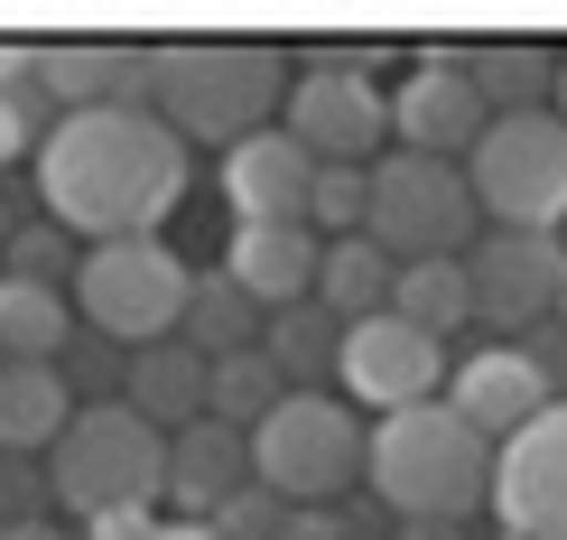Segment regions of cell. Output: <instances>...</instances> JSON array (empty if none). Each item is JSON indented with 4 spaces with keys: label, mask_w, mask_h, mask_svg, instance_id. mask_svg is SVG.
Segmentation results:
<instances>
[{
    "label": "cell",
    "mask_w": 567,
    "mask_h": 540,
    "mask_svg": "<svg viewBox=\"0 0 567 540\" xmlns=\"http://www.w3.org/2000/svg\"><path fill=\"white\" fill-rule=\"evenodd\" d=\"M0 364H10V355H0Z\"/></svg>",
    "instance_id": "obj_35"
},
{
    "label": "cell",
    "mask_w": 567,
    "mask_h": 540,
    "mask_svg": "<svg viewBox=\"0 0 567 540\" xmlns=\"http://www.w3.org/2000/svg\"><path fill=\"white\" fill-rule=\"evenodd\" d=\"M158 540H224L215 522H158Z\"/></svg>",
    "instance_id": "obj_32"
},
{
    "label": "cell",
    "mask_w": 567,
    "mask_h": 540,
    "mask_svg": "<svg viewBox=\"0 0 567 540\" xmlns=\"http://www.w3.org/2000/svg\"><path fill=\"white\" fill-rule=\"evenodd\" d=\"M307 224L317 233H363L372 224V169H317V205H307Z\"/></svg>",
    "instance_id": "obj_27"
},
{
    "label": "cell",
    "mask_w": 567,
    "mask_h": 540,
    "mask_svg": "<svg viewBox=\"0 0 567 540\" xmlns=\"http://www.w3.org/2000/svg\"><path fill=\"white\" fill-rule=\"evenodd\" d=\"M503 540H512V531H503Z\"/></svg>",
    "instance_id": "obj_36"
},
{
    "label": "cell",
    "mask_w": 567,
    "mask_h": 540,
    "mask_svg": "<svg viewBox=\"0 0 567 540\" xmlns=\"http://www.w3.org/2000/svg\"><path fill=\"white\" fill-rule=\"evenodd\" d=\"M353 466H372V438L353 429V410L326 401V391H289V401L251 429V476H261V495H279V503H336L353 485Z\"/></svg>",
    "instance_id": "obj_5"
},
{
    "label": "cell",
    "mask_w": 567,
    "mask_h": 540,
    "mask_svg": "<svg viewBox=\"0 0 567 540\" xmlns=\"http://www.w3.org/2000/svg\"><path fill=\"white\" fill-rule=\"evenodd\" d=\"M558 122H567V65H558Z\"/></svg>",
    "instance_id": "obj_34"
},
{
    "label": "cell",
    "mask_w": 567,
    "mask_h": 540,
    "mask_svg": "<svg viewBox=\"0 0 567 540\" xmlns=\"http://www.w3.org/2000/svg\"><path fill=\"white\" fill-rule=\"evenodd\" d=\"M493 512L512 540H567V401L493 457Z\"/></svg>",
    "instance_id": "obj_11"
},
{
    "label": "cell",
    "mask_w": 567,
    "mask_h": 540,
    "mask_svg": "<svg viewBox=\"0 0 567 540\" xmlns=\"http://www.w3.org/2000/svg\"><path fill=\"white\" fill-rule=\"evenodd\" d=\"M465 271H475V317L493 326H530L539 308H567V252L549 233H493Z\"/></svg>",
    "instance_id": "obj_12"
},
{
    "label": "cell",
    "mask_w": 567,
    "mask_h": 540,
    "mask_svg": "<svg viewBox=\"0 0 567 540\" xmlns=\"http://www.w3.org/2000/svg\"><path fill=\"white\" fill-rule=\"evenodd\" d=\"M279 131H289L317 169H363L372 140L391 131V103L363 84V65H336V75H298L289 84V122Z\"/></svg>",
    "instance_id": "obj_10"
},
{
    "label": "cell",
    "mask_w": 567,
    "mask_h": 540,
    "mask_svg": "<svg viewBox=\"0 0 567 540\" xmlns=\"http://www.w3.org/2000/svg\"><path fill=\"white\" fill-rule=\"evenodd\" d=\"M391 289H400V262L372 243V233H344V243H326V279H317V298H326L344 326L382 317V308H391Z\"/></svg>",
    "instance_id": "obj_22"
},
{
    "label": "cell",
    "mask_w": 567,
    "mask_h": 540,
    "mask_svg": "<svg viewBox=\"0 0 567 540\" xmlns=\"http://www.w3.org/2000/svg\"><path fill=\"white\" fill-rule=\"evenodd\" d=\"M465 186L475 205L503 215V233H549L567 224V122L558 112H512L475 140L465 159Z\"/></svg>",
    "instance_id": "obj_7"
},
{
    "label": "cell",
    "mask_w": 567,
    "mask_h": 540,
    "mask_svg": "<svg viewBox=\"0 0 567 540\" xmlns=\"http://www.w3.org/2000/svg\"><path fill=\"white\" fill-rule=\"evenodd\" d=\"M38 140V122H29V93H0V169H10L19 150Z\"/></svg>",
    "instance_id": "obj_29"
},
{
    "label": "cell",
    "mask_w": 567,
    "mask_h": 540,
    "mask_svg": "<svg viewBox=\"0 0 567 540\" xmlns=\"http://www.w3.org/2000/svg\"><path fill=\"white\" fill-rule=\"evenodd\" d=\"M38 186L47 215L93 243H140L168 205L186 196V140L140 103H103V112H56L38 150Z\"/></svg>",
    "instance_id": "obj_1"
},
{
    "label": "cell",
    "mask_w": 567,
    "mask_h": 540,
    "mask_svg": "<svg viewBox=\"0 0 567 540\" xmlns=\"http://www.w3.org/2000/svg\"><path fill=\"white\" fill-rule=\"evenodd\" d=\"M437 364H446V345L437 336H419L410 317H363V326H344V355H336V373H344V391L363 410H419V401H437Z\"/></svg>",
    "instance_id": "obj_9"
},
{
    "label": "cell",
    "mask_w": 567,
    "mask_h": 540,
    "mask_svg": "<svg viewBox=\"0 0 567 540\" xmlns=\"http://www.w3.org/2000/svg\"><path fill=\"white\" fill-rule=\"evenodd\" d=\"M0 540H65L56 522H19V531H0Z\"/></svg>",
    "instance_id": "obj_33"
},
{
    "label": "cell",
    "mask_w": 567,
    "mask_h": 540,
    "mask_svg": "<svg viewBox=\"0 0 567 540\" xmlns=\"http://www.w3.org/2000/svg\"><path fill=\"white\" fill-rule=\"evenodd\" d=\"M493 438L475 419H456V401H419L391 410L372 429V495H382L400 522H465L475 503H493Z\"/></svg>",
    "instance_id": "obj_3"
},
{
    "label": "cell",
    "mask_w": 567,
    "mask_h": 540,
    "mask_svg": "<svg viewBox=\"0 0 567 540\" xmlns=\"http://www.w3.org/2000/svg\"><path fill=\"white\" fill-rule=\"evenodd\" d=\"M93 540H158V512L150 503H131V512H103V522H84Z\"/></svg>",
    "instance_id": "obj_30"
},
{
    "label": "cell",
    "mask_w": 567,
    "mask_h": 540,
    "mask_svg": "<svg viewBox=\"0 0 567 540\" xmlns=\"http://www.w3.org/2000/svg\"><path fill=\"white\" fill-rule=\"evenodd\" d=\"M289 401V391H279V364L261 355V345H251V355H233V364H215V419L233 429V419H243V429H261V419Z\"/></svg>",
    "instance_id": "obj_26"
},
{
    "label": "cell",
    "mask_w": 567,
    "mask_h": 540,
    "mask_svg": "<svg viewBox=\"0 0 567 540\" xmlns=\"http://www.w3.org/2000/svg\"><path fill=\"white\" fill-rule=\"evenodd\" d=\"M65 429H75V401H65V373H56V364H0V457L56 448Z\"/></svg>",
    "instance_id": "obj_20"
},
{
    "label": "cell",
    "mask_w": 567,
    "mask_h": 540,
    "mask_svg": "<svg viewBox=\"0 0 567 540\" xmlns=\"http://www.w3.org/2000/svg\"><path fill=\"white\" fill-rule=\"evenodd\" d=\"M224 205L243 224H307V205H317V159H307L289 131L243 140V150L224 159Z\"/></svg>",
    "instance_id": "obj_16"
},
{
    "label": "cell",
    "mask_w": 567,
    "mask_h": 540,
    "mask_svg": "<svg viewBox=\"0 0 567 540\" xmlns=\"http://www.w3.org/2000/svg\"><path fill=\"white\" fill-rule=\"evenodd\" d=\"M251 429H224V419H196V429L168 438V503H186V522H215L233 495H251Z\"/></svg>",
    "instance_id": "obj_18"
},
{
    "label": "cell",
    "mask_w": 567,
    "mask_h": 540,
    "mask_svg": "<svg viewBox=\"0 0 567 540\" xmlns=\"http://www.w3.org/2000/svg\"><path fill=\"white\" fill-rule=\"evenodd\" d=\"M465 224H475V186H465L446 159H419V150H391L372 169V243L391 262H456Z\"/></svg>",
    "instance_id": "obj_8"
},
{
    "label": "cell",
    "mask_w": 567,
    "mask_h": 540,
    "mask_svg": "<svg viewBox=\"0 0 567 540\" xmlns=\"http://www.w3.org/2000/svg\"><path fill=\"white\" fill-rule=\"evenodd\" d=\"M391 317H410L419 336H456L475 317V271L465 262H400V289H391Z\"/></svg>",
    "instance_id": "obj_23"
},
{
    "label": "cell",
    "mask_w": 567,
    "mask_h": 540,
    "mask_svg": "<svg viewBox=\"0 0 567 540\" xmlns=\"http://www.w3.org/2000/svg\"><path fill=\"white\" fill-rule=\"evenodd\" d=\"M261 355H270L279 373H317V364H336V355H344V336H326V317H317V308H279V326H270Z\"/></svg>",
    "instance_id": "obj_28"
},
{
    "label": "cell",
    "mask_w": 567,
    "mask_h": 540,
    "mask_svg": "<svg viewBox=\"0 0 567 540\" xmlns=\"http://www.w3.org/2000/svg\"><path fill=\"white\" fill-rule=\"evenodd\" d=\"M251 317H261V298L233 289L224 271H205L196 298H186V345H196V355H215V364H233V355H251Z\"/></svg>",
    "instance_id": "obj_25"
},
{
    "label": "cell",
    "mask_w": 567,
    "mask_h": 540,
    "mask_svg": "<svg viewBox=\"0 0 567 540\" xmlns=\"http://www.w3.org/2000/svg\"><path fill=\"white\" fill-rule=\"evenodd\" d=\"M131 410L150 419H177V429H196V419H215V355H196V345H150V355L131 364Z\"/></svg>",
    "instance_id": "obj_19"
},
{
    "label": "cell",
    "mask_w": 567,
    "mask_h": 540,
    "mask_svg": "<svg viewBox=\"0 0 567 540\" xmlns=\"http://www.w3.org/2000/svg\"><path fill=\"white\" fill-rule=\"evenodd\" d=\"M446 401H456V419H475L493 448H512L530 419L558 410V401H549V364L522 355V345H484V355L456 373V391H446Z\"/></svg>",
    "instance_id": "obj_14"
},
{
    "label": "cell",
    "mask_w": 567,
    "mask_h": 540,
    "mask_svg": "<svg viewBox=\"0 0 567 540\" xmlns=\"http://www.w3.org/2000/svg\"><path fill=\"white\" fill-rule=\"evenodd\" d=\"M186 298H196V271H186L158 233H140V243H93L84 271H75V308L103 326V336L140 345V355H150L168 326H186Z\"/></svg>",
    "instance_id": "obj_6"
},
{
    "label": "cell",
    "mask_w": 567,
    "mask_h": 540,
    "mask_svg": "<svg viewBox=\"0 0 567 540\" xmlns=\"http://www.w3.org/2000/svg\"><path fill=\"white\" fill-rule=\"evenodd\" d=\"M465 75H475V93H484L493 122H512V112H539V93L558 84V57H549L539 38H493V47L465 57Z\"/></svg>",
    "instance_id": "obj_21"
},
{
    "label": "cell",
    "mask_w": 567,
    "mask_h": 540,
    "mask_svg": "<svg viewBox=\"0 0 567 540\" xmlns=\"http://www.w3.org/2000/svg\"><path fill=\"white\" fill-rule=\"evenodd\" d=\"M391 131H400V150H419V159H475V140L493 131V112H484V93L465 65H419L410 84L391 93Z\"/></svg>",
    "instance_id": "obj_13"
},
{
    "label": "cell",
    "mask_w": 567,
    "mask_h": 540,
    "mask_svg": "<svg viewBox=\"0 0 567 540\" xmlns=\"http://www.w3.org/2000/svg\"><path fill=\"white\" fill-rule=\"evenodd\" d=\"M279 103V47L261 38H168L150 47V112L177 140H215L233 159L243 140H261Z\"/></svg>",
    "instance_id": "obj_2"
},
{
    "label": "cell",
    "mask_w": 567,
    "mask_h": 540,
    "mask_svg": "<svg viewBox=\"0 0 567 540\" xmlns=\"http://www.w3.org/2000/svg\"><path fill=\"white\" fill-rule=\"evenodd\" d=\"M38 93H56L65 112H103V103L150 112V57L103 47V38H56V47H38Z\"/></svg>",
    "instance_id": "obj_17"
},
{
    "label": "cell",
    "mask_w": 567,
    "mask_h": 540,
    "mask_svg": "<svg viewBox=\"0 0 567 540\" xmlns=\"http://www.w3.org/2000/svg\"><path fill=\"white\" fill-rule=\"evenodd\" d=\"M224 279L233 289H251L261 308H307L326 279V243L317 224H233V252H224Z\"/></svg>",
    "instance_id": "obj_15"
},
{
    "label": "cell",
    "mask_w": 567,
    "mask_h": 540,
    "mask_svg": "<svg viewBox=\"0 0 567 540\" xmlns=\"http://www.w3.org/2000/svg\"><path fill=\"white\" fill-rule=\"evenodd\" d=\"M56 345H65L56 279H0V355L10 364H56Z\"/></svg>",
    "instance_id": "obj_24"
},
{
    "label": "cell",
    "mask_w": 567,
    "mask_h": 540,
    "mask_svg": "<svg viewBox=\"0 0 567 540\" xmlns=\"http://www.w3.org/2000/svg\"><path fill=\"white\" fill-rule=\"evenodd\" d=\"M29 84H38V47L0 38V93H29Z\"/></svg>",
    "instance_id": "obj_31"
},
{
    "label": "cell",
    "mask_w": 567,
    "mask_h": 540,
    "mask_svg": "<svg viewBox=\"0 0 567 540\" xmlns=\"http://www.w3.org/2000/svg\"><path fill=\"white\" fill-rule=\"evenodd\" d=\"M158 495H168V438L131 401L75 410V429L56 438V503L103 522V512H131V503H158Z\"/></svg>",
    "instance_id": "obj_4"
}]
</instances>
